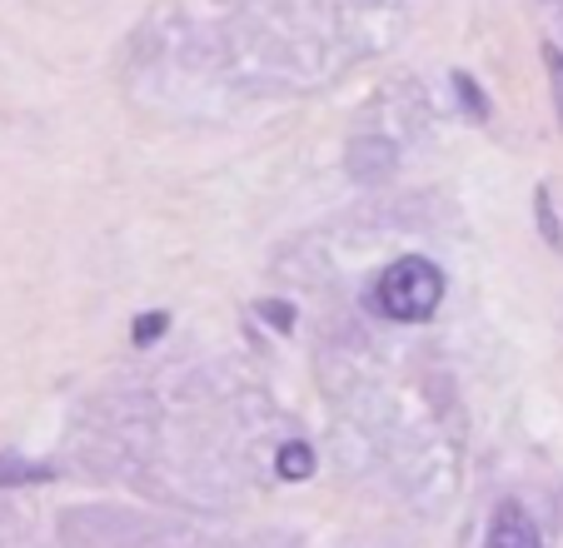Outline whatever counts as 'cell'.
I'll use <instances>...</instances> for the list:
<instances>
[{"instance_id":"obj_1","label":"cell","mask_w":563,"mask_h":548,"mask_svg":"<svg viewBox=\"0 0 563 548\" xmlns=\"http://www.w3.org/2000/svg\"><path fill=\"white\" fill-rule=\"evenodd\" d=\"M439 295H444V274H439L429 260H419V254L389 264V270L379 274V285H374V305H379V315L405 319V325L434 315Z\"/></svg>"},{"instance_id":"obj_2","label":"cell","mask_w":563,"mask_h":548,"mask_svg":"<svg viewBox=\"0 0 563 548\" xmlns=\"http://www.w3.org/2000/svg\"><path fill=\"white\" fill-rule=\"evenodd\" d=\"M489 548H543L539 528H533V518L523 514V504H499L494 528H489Z\"/></svg>"},{"instance_id":"obj_3","label":"cell","mask_w":563,"mask_h":548,"mask_svg":"<svg viewBox=\"0 0 563 548\" xmlns=\"http://www.w3.org/2000/svg\"><path fill=\"white\" fill-rule=\"evenodd\" d=\"M35 479H51L45 464H31V459H15V453H0V484H35Z\"/></svg>"},{"instance_id":"obj_4","label":"cell","mask_w":563,"mask_h":548,"mask_svg":"<svg viewBox=\"0 0 563 548\" xmlns=\"http://www.w3.org/2000/svg\"><path fill=\"white\" fill-rule=\"evenodd\" d=\"M279 474L285 479H309L314 474V453H309V443H285V449H279Z\"/></svg>"},{"instance_id":"obj_5","label":"cell","mask_w":563,"mask_h":548,"mask_svg":"<svg viewBox=\"0 0 563 548\" xmlns=\"http://www.w3.org/2000/svg\"><path fill=\"white\" fill-rule=\"evenodd\" d=\"M165 325H170L165 315H140V325H135V344H155V339L165 335Z\"/></svg>"},{"instance_id":"obj_6","label":"cell","mask_w":563,"mask_h":548,"mask_svg":"<svg viewBox=\"0 0 563 548\" xmlns=\"http://www.w3.org/2000/svg\"><path fill=\"white\" fill-rule=\"evenodd\" d=\"M260 315H265L275 329H289V325H295V309L279 305V299H265V305H260Z\"/></svg>"},{"instance_id":"obj_7","label":"cell","mask_w":563,"mask_h":548,"mask_svg":"<svg viewBox=\"0 0 563 548\" xmlns=\"http://www.w3.org/2000/svg\"><path fill=\"white\" fill-rule=\"evenodd\" d=\"M539 224H543V234H549V244H563L559 224H553V210H549V195L543 190H539Z\"/></svg>"},{"instance_id":"obj_8","label":"cell","mask_w":563,"mask_h":548,"mask_svg":"<svg viewBox=\"0 0 563 548\" xmlns=\"http://www.w3.org/2000/svg\"><path fill=\"white\" fill-rule=\"evenodd\" d=\"M459 96H464V106L474 110V116H484V110H489L484 100H478V90H474V80H468V75H459Z\"/></svg>"},{"instance_id":"obj_9","label":"cell","mask_w":563,"mask_h":548,"mask_svg":"<svg viewBox=\"0 0 563 548\" xmlns=\"http://www.w3.org/2000/svg\"><path fill=\"white\" fill-rule=\"evenodd\" d=\"M549 65H553V75H559V85H563V61L559 55H549Z\"/></svg>"}]
</instances>
